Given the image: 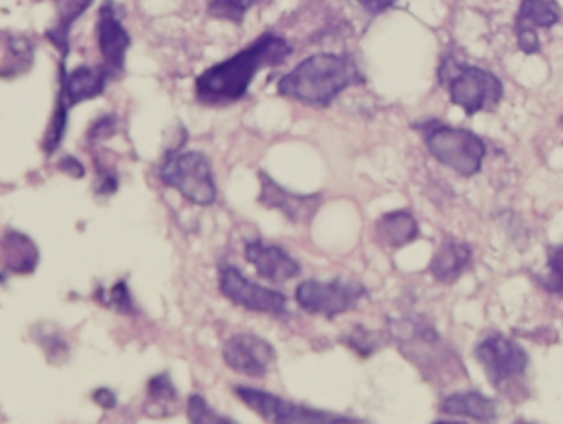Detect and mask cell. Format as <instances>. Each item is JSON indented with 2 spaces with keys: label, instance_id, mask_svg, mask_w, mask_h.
<instances>
[{
  "label": "cell",
  "instance_id": "ffe728a7",
  "mask_svg": "<svg viewBox=\"0 0 563 424\" xmlns=\"http://www.w3.org/2000/svg\"><path fill=\"white\" fill-rule=\"evenodd\" d=\"M146 394L147 400L146 403H144V413H146L147 416L154 417V420H161V417L176 414L179 393H177L173 378H170L167 371L151 378L150 383H147Z\"/></svg>",
  "mask_w": 563,
  "mask_h": 424
},
{
  "label": "cell",
  "instance_id": "277c9868",
  "mask_svg": "<svg viewBox=\"0 0 563 424\" xmlns=\"http://www.w3.org/2000/svg\"><path fill=\"white\" fill-rule=\"evenodd\" d=\"M159 177L163 183L196 205H212L219 196L212 164L199 150L170 154L161 167Z\"/></svg>",
  "mask_w": 563,
  "mask_h": 424
},
{
  "label": "cell",
  "instance_id": "d4e9b609",
  "mask_svg": "<svg viewBox=\"0 0 563 424\" xmlns=\"http://www.w3.org/2000/svg\"><path fill=\"white\" fill-rule=\"evenodd\" d=\"M187 417L190 423L200 424H233L235 421L232 417H227L225 414H220L219 411L210 406L209 401L203 398V394H190L187 400Z\"/></svg>",
  "mask_w": 563,
  "mask_h": 424
},
{
  "label": "cell",
  "instance_id": "f1b7e54d",
  "mask_svg": "<svg viewBox=\"0 0 563 424\" xmlns=\"http://www.w3.org/2000/svg\"><path fill=\"white\" fill-rule=\"evenodd\" d=\"M117 131L118 118L108 114V116L100 118V120H97L91 124V130L88 131V140H90L91 143L110 140V137H113L114 134H117Z\"/></svg>",
  "mask_w": 563,
  "mask_h": 424
},
{
  "label": "cell",
  "instance_id": "2e32d148",
  "mask_svg": "<svg viewBox=\"0 0 563 424\" xmlns=\"http://www.w3.org/2000/svg\"><path fill=\"white\" fill-rule=\"evenodd\" d=\"M377 238L390 248H404L418 238V222L407 210L385 213L375 225Z\"/></svg>",
  "mask_w": 563,
  "mask_h": 424
},
{
  "label": "cell",
  "instance_id": "83f0119b",
  "mask_svg": "<svg viewBox=\"0 0 563 424\" xmlns=\"http://www.w3.org/2000/svg\"><path fill=\"white\" fill-rule=\"evenodd\" d=\"M345 342H347L349 347L354 348L362 357H368V355L374 354L378 348V344H380L378 335L364 327L355 328V331L345 338Z\"/></svg>",
  "mask_w": 563,
  "mask_h": 424
},
{
  "label": "cell",
  "instance_id": "4316f807",
  "mask_svg": "<svg viewBox=\"0 0 563 424\" xmlns=\"http://www.w3.org/2000/svg\"><path fill=\"white\" fill-rule=\"evenodd\" d=\"M549 269L545 288L555 294H563V246H553L549 249Z\"/></svg>",
  "mask_w": 563,
  "mask_h": 424
},
{
  "label": "cell",
  "instance_id": "4dcf8cb0",
  "mask_svg": "<svg viewBox=\"0 0 563 424\" xmlns=\"http://www.w3.org/2000/svg\"><path fill=\"white\" fill-rule=\"evenodd\" d=\"M517 41H519V48L526 55L539 54L540 42L539 35L533 29H516Z\"/></svg>",
  "mask_w": 563,
  "mask_h": 424
},
{
  "label": "cell",
  "instance_id": "f546056e",
  "mask_svg": "<svg viewBox=\"0 0 563 424\" xmlns=\"http://www.w3.org/2000/svg\"><path fill=\"white\" fill-rule=\"evenodd\" d=\"M97 192L100 196H113L118 190V176L114 170H111L110 167L101 164L100 160H97Z\"/></svg>",
  "mask_w": 563,
  "mask_h": 424
},
{
  "label": "cell",
  "instance_id": "9c48e42d",
  "mask_svg": "<svg viewBox=\"0 0 563 424\" xmlns=\"http://www.w3.org/2000/svg\"><path fill=\"white\" fill-rule=\"evenodd\" d=\"M476 358L497 388L519 380L529 365L527 352L517 342L499 334L490 335L477 345Z\"/></svg>",
  "mask_w": 563,
  "mask_h": 424
},
{
  "label": "cell",
  "instance_id": "7c38bea8",
  "mask_svg": "<svg viewBox=\"0 0 563 424\" xmlns=\"http://www.w3.org/2000/svg\"><path fill=\"white\" fill-rule=\"evenodd\" d=\"M260 203L278 210L296 225H309L321 209V193H295L279 186L266 170H260Z\"/></svg>",
  "mask_w": 563,
  "mask_h": 424
},
{
  "label": "cell",
  "instance_id": "cb8c5ba5",
  "mask_svg": "<svg viewBox=\"0 0 563 424\" xmlns=\"http://www.w3.org/2000/svg\"><path fill=\"white\" fill-rule=\"evenodd\" d=\"M260 2L262 0H212L209 5V14L213 19H219V21L242 25L246 12Z\"/></svg>",
  "mask_w": 563,
  "mask_h": 424
},
{
  "label": "cell",
  "instance_id": "d6a6232c",
  "mask_svg": "<svg viewBox=\"0 0 563 424\" xmlns=\"http://www.w3.org/2000/svg\"><path fill=\"white\" fill-rule=\"evenodd\" d=\"M93 401L98 404V406L103 408V410H113L117 408L118 400L114 391H111L110 388H98L93 393Z\"/></svg>",
  "mask_w": 563,
  "mask_h": 424
},
{
  "label": "cell",
  "instance_id": "8fae6325",
  "mask_svg": "<svg viewBox=\"0 0 563 424\" xmlns=\"http://www.w3.org/2000/svg\"><path fill=\"white\" fill-rule=\"evenodd\" d=\"M222 357L227 367L232 368L236 373L263 378L275 367L278 354L265 338L242 332V334L232 335L223 344Z\"/></svg>",
  "mask_w": 563,
  "mask_h": 424
},
{
  "label": "cell",
  "instance_id": "44dd1931",
  "mask_svg": "<svg viewBox=\"0 0 563 424\" xmlns=\"http://www.w3.org/2000/svg\"><path fill=\"white\" fill-rule=\"evenodd\" d=\"M562 21V9L556 0H522L516 29H552Z\"/></svg>",
  "mask_w": 563,
  "mask_h": 424
},
{
  "label": "cell",
  "instance_id": "603a6c76",
  "mask_svg": "<svg viewBox=\"0 0 563 424\" xmlns=\"http://www.w3.org/2000/svg\"><path fill=\"white\" fill-rule=\"evenodd\" d=\"M34 334L37 335L38 347H42L51 364L62 365L68 360L70 347H68V342L65 341L60 332L41 325Z\"/></svg>",
  "mask_w": 563,
  "mask_h": 424
},
{
  "label": "cell",
  "instance_id": "ba28073f",
  "mask_svg": "<svg viewBox=\"0 0 563 424\" xmlns=\"http://www.w3.org/2000/svg\"><path fill=\"white\" fill-rule=\"evenodd\" d=\"M220 291L230 302L246 311L276 317L288 312V299L283 292L250 281L232 265L222 266L220 269Z\"/></svg>",
  "mask_w": 563,
  "mask_h": 424
},
{
  "label": "cell",
  "instance_id": "7402d4cb",
  "mask_svg": "<svg viewBox=\"0 0 563 424\" xmlns=\"http://www.w3.org/2000/svg\"><path fill=\"white\" fill-rule=\"evenodd\" d=\"M5 44H8V55H12L14 62L4 67L2 77H18L19 74L29 71L32 60H34V48H32L31 42L27 38L11 35Z\"/></svg>",
  "mask_w": 563,
  "mask_h": 424
},
{
  "label": "cell",
  "instance_id": "8992f818",
  "mask_svg": "<svg viewBox=\"0 0 563 424\" xmlns=\"http://www.w3.org/2000/svg\"><path fill=\"white\" fill-rule=\"evenodd\" d=\"M236 398L242 400L253 413L258 414L262 420L268 423L278 424H335L354 423L355 420L341 414L329 413V411L316 410V408L305 406V404L295 403L286 400L278 394L269 391L258 390V388L235 387Z\"/></svg>",
  "mask_w": 563,
  "mask_h": 424
},
{
  "label": "cell",
  "instance_id": "d6986e66",
  "mask_svg": "<svg viewBox=\"0 0 563 424\" xmlns=\"http://www.w3.org/2000/svg\"><path fill=\"white\" fill-rule=\"evenodd\" d=\"M471 248L464 243L446 242L431 259L430 271L440 282H453L470 266Z\"/></svg>",
  "mask_w": 563,
  "mask_h": 424
},
{
  "label": "cell",
  "instance_id": "52a82bcc",
  "mask_svg": "<svg viewBox=\"0 0 563 424\" xmlns=\"http://www.w3.org/2000/svg\"><path fill=\"white\" fill-rule=\"evenodd\" d=\"M364 298H367L364 286L341 278L332 281L308 279L296 289L299 308L305 309L308 314L328 319L354 311Z\"/></svg>",
  "mask_w": 563,
  "mask_h": 424
},
{
  "label": "cell",
  "instance_id": "1f68e13d",
  "mask_svg": "<svg viewBox=\"0 0 563 424\" xmlns=\"http://www.w3.org/2000/svg\"><path fill=\"white\" fill-rule=\"evenodd\" d=\"M355 2H357L362 9H365L368 14L378 15L394 8L398 0H355Z\"/></svg>",
  "mask_w": 563,
  "mask_h": 424
},
{
  "label": "cell",
  "instance_id": "3957f363",
  "mask_svg": "<svg viewBox=\"0 0 563 424\" xmlns=\"http://www.w3.org/2000/svg\"><path fill=\"white\" fill-rule=\"evenodd\" d=\"M440 83L450 91L453 104L471 116L493 110L503 100L504 87L496 75L484 68L460 64L453 57H444Z\"/></svg>",
  "mask_w": 563,
  "mask_h": 424
},
{
  "label": "cell",
  "instance_id": "484cf974",
  "mask_svg": "<svg viewBox=\"0 0 563 424\" xmlns=\"http://www.w3.org/2000/svg\"><path fill=\"white\" fill-rule=\"evenodd\" d=\"M103 302L104 305L114 309L117 312H121V314H134V311H136L126 281L117 282V284L110 289V292H108V298L104 299Z\"/></svg>",
  "mask_w": 563,
  "mask_h": 424
},
{
  "label": "cell",
  "instance_id": "e0dca14e",
  "mask_svg": "<svg viewBox=\"0 0 563 424\" xmlns=\"http://www.w3.org/2000/svg\"><path fill=\"white\" fill-rule=\"evenodd\" d=\"M93 4V0H57V22L47 32V38L67 62L70 54V32L75 22Z\"/></svg>",
  "mask_w": 563,
  "mask_h": 424
},
{
  "label": "cell",
  "instance_id": "ac0fdd59",
  "mask_svg": "<svg viewBox=\"0 0 563 424\" xmlns=\"http://www.w3.org/2000/svg\"><path fill=\"white\" fill-rule=\"evenodd\" d=\"M441 410L451 416L471 417L477 421H494L497 417L496 401L477 391L450 394L441 403Z\"/></svg>",
  "mask_w": 563,
  "mask_h": 424
},
{
  "label": "cell",
  "instance_id": "5b68a950",
  "mask_svg": "<svg viewBox=\"0 0 563 424\" xmlns=\"http://www.w3.org/2000/svg\"><path fill=\"white\" fill-rule=\"evenodd\" d=\"M427 147L438 163L463 177L476 176L486 156V144L473 131L441 124L428 131Z\"/></svg>",
  "mask_w": 563,
  "mask_h": 424
},
{
  "label": "cell",
  "instance_id": "7a4b0ae2",
  "mask_svg": "<svg viewBox=\"0 0 563 424\" xmlns=\"http://www.w3.org/2000/svg\"><path fill=\"white\" fill-rule=\"evenodd\" d=\"M365 77L354 57L347 54H318L296 65L279 80L278 93L288 100L314 108H328L339 94Z\"/></svg>",
  "mask_w": 563,
  "mask_h": 424
},
{
  "label": "cell",
  "instance_id": "4fadbf2b",
  "mask_svg": "<svg viewBox=\"0 0 563 424\" xmlns=\"http://www.w3.org/2000/svg\"><path fill=\"white\" fill-rule=\"evenodd\" d=\"M246 261L252 263L266 281L283 284L301 275L299 263L282 246L269 245L262 239H252L245 245Z\"/></svg>",
  "mask_w": 563,
  "mask_h": 424
},
{
  "label": "cell",
  "instance_id": "5bb4252c",
  "mask_svg": "<svg viewBox=\"0 0 563 424\" xmlns=\"http://www.w3.org/2000/svg\"><path fill=\"white\" fill-rule=\"evenodd\" d=\"M65 64L67 62L62 60L60 93H58V97L64 98L70 108L101 97L104 90H107L108 83L113 81V78H111V75L108 74L103 65H100V67L81 65V67L75 68L74 71L67 74Z\"/></svg>",
  "mask_w": 563,
  "mask_h": 424
},
{
  "label": "cell",
  "instance_id": "6da1fadb",
  "mask_svg": "<svg viewBox=\"0 0 563 424\" xmlns=\"http://www.w3.org/2000/svg\"><path fill=\"white\" fill-rule=\"evenodd\" d=\"M292 54V45L279 35L265 34L239 54L203 71L196 81L197 100L207 107H227L249 94L260 71L279 67Z\"/></svg>",
  "mask_w": 563,
  "mask_h": 424
},
{
  "label": "cell",
  "instance_id": "9a60e30c",
  "mask_svg": "<svg viewBox=\"0 0 563 424\" xmlns=\"http://www.w3.org/2000/svg\"><path fill=\"white\" fill-rule=\"evenodd\" d=\"M2 259H4V275H32L41 261V252L31 236L8 230L2 239Z\"/></svg>",
  "mask_w": 563,
  "mask_h": 424
},
{
  "label": "cell",
  "instance_id": "836d02e7",
  "mask_svg": "<svg viewBox=\"0 0 563 424\" xmlns=\"http://www.w3.org/2000/svg\"><path fill=\"white\" fill-rule=\"evenodd\" d=\"M58 169H60L62 172L68 174V176L75 177V179H81V177H85L84 164L71 156L64 157V159L60 160V164H58Z\"/></svg>",
  "mask_w": 563,
  "mask_h": 424
},
{
  "label": "cell",
  "instance_id": "30bf717a",
  "mask_svg": "<svg viewBox=\"0 0 563 424\" xmlns=\"http://www.w3.org/2000/svg\"><path fill=\"white\" fill-rule=\"evenodd\" d=\"M123 8L114 0H104L98 12L97 37L103 67L113 80L126 70V55L131 48L130 34L123 24Z\"/></svg>",
  "mask_w": 563,
  "mask_h": 424
}]
</instances>
